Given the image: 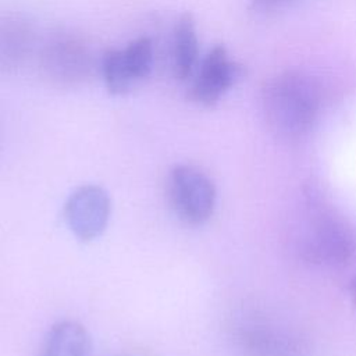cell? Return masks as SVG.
<instances>
[{
	"mask_svg": "<svg viewBox=\"0 0 356 356\" xmlns=\"http://www.w3.org/2000/svg\"><path fill=\"white\" fill-rule=\"evenodd\" d=\"M199 42L195 18L191 13H182L172 32V68L178 81H186L197 63Z\"/></svg>",
	"mask_w": 356,
	"mask_h": 356,
	"instance_id": "obj_11",
	"label": "cell"
},
{
	"mask_svg": "<svg viewBox=\"0 0 356 356\" xmlns=\"http://www.w3.org/2000/svg\"><path fill=\"white\" fill-rule=\"evenodd\" d=\"M38 67L42 78L57 89L86 85L96 67L89 40L71 29L50 32L38 46Z\"/></svg>",
	"mask_w": 356,
	"mask_h": 356,
	"instance_id": "obj_2",
	"label": "cell"
},
{
	"mask_svg": "<svg viewBox=\"0 0 356 356\" xmlns=\"http://www.w3.org/2000/svg\"><path fill=\"white\" fill-rule=\"evenodd\" d=\"M320 107L314 79L296 71L275 75L263 89V110L270 128L282 138H299L313 125Z\"/></svg>",
	"mask_w": 356,
	"mask_h": 356,
	"instance_id": "obj_1",
	"label": "cell"
},
{
	"mask_svg": "<svg viewBox=\"0 0 356 356\" xmlns=\"http://www.w3.org/2000/svg\"><path fill=\"white\" fill-rule=\"evenodd\" d=\"M39 356H93L90 335L76 321H58L46 334Z\"/></svg>",
	"mask_w": 356,
	"mask_h": 356,
	"instance_id": "obj_10",
	"label": "cell"
},
{
	"mask_svg": "<svg viewBox=\"0 0 356 356\" xmlns=\"http://www.w3.org/2000/svg\"><path fill=\"white\" fill-rule=\"evenodd\" d=\"M111 216V200L104 188L85 184L71 192L64 204V218L71 232L83 242L102 236Z\"/></svg>",
	"mask_w": 356,
	"mask_h": 356,
	"instance_id": "obj_5",
	"label": "cell"
},
{
	"mask_svg": "<svg viewBox=\"0 0 356 356\" xmlns=\"http://www.w3.org/2000/svg\"><path fill=\"white\" fill-rule=\"evenodd\" d=\"M38 46L35 25L22 14L0 15V74L18 72Z\"/></svg>",
	"mask_w": 356,
	"mask_h": 356,
	"instance_id": "obj_9",
	"label": "cell"
},
{
	"mask_svg": "<svg viewBox=\"0 0 356 356\" xmlns=\"http://www.w3.org/2000/svg\"><path fill=\"white\" fill-rule=\"evenodd\" d=\"M291 0H252V6L256 8V10H273V8H277L280 6H284L286 3H289Z\"/></svg>",
	"mask_w": 356,
	"mask_h": 356,
	"instance_id": "obj_12",
	"label": "cell"
},
{
	"mask_svg": "<svg viewBox=\"0 0 356 356\" xmlns=\"http://www.w3.org/2000/svg\"><path fill=\"white\" fill-rule=\"evenodd\" d=\"M305 257L314 263L345 264L356 253V231L343 220L323 214L303 243Z\"/></svg>",
	"mask_w": 356,
	"mask_h": 356,
	"instance_id": "obj_6",
	"label": "cell"
},
{
	"mask_svg": "<svg viewBox=\"0 0 356 356\" xmlns=\"http://www.w3.org/2000/svg\"><path fill=\"white\" fill-rule=\"evenodd\" d=\"M243 67L231 60L224 46L216 44L203 58L188 97L191 102L211 107L243 76Z\"/></svg>",
	"mask_w": 356,
	"mask_h": 356,
	"instance_id": "obj_7",
	"label": "cell"
},
{
	"mask_svg": "<svg viewBox=\"0 0 356 356\" xmlns=\"http://www.w3.org/2000/svg\"><path fill=\"white\" fill-rule=\"evenodd\" d=\"M236 337L248 356H309V348L303 338L267 323L241 324Z\"/></svg>",
	"mask_w": 356,
	"mask_h": 356,
	"instance_id": "obj_8",
	"label": "cell"
},
{
	"mask_svg": "<svg viewBox=\"0 0 356 356\" xmlns=\"http://www.w3.org/2000/svg\"><path fill=\"white\" fill-rule=\"evenodd\" d=\"M349 293H350V298H352L353 305L356 306V277H353L352 281H350V284H349Z\"/></svg>",
	"mask_w": 356,
	"mask_h": 356,
	"instance_id": "obj_13",
	"label": "cell"
},
{
	"mask_svg": "<svg viewBox=\"0 0 356 356\" xmlns=\"http://www.w3.org/2000/svg\"><path fill=\"white\" fill-rule=\"evenodd\" d=\"M0 150H1V135H0Z\"/></svg>",
	"mask_w": 356,
	"mask_h": 356,
	"instance_id": "obj_14",
	"label": "cell"
},
{
	"mask_svg": "<svg viewBox=\"0 0 356 356\" xmlns=\"http://www.w3.org/2000/svg\"><path fill=\"white\" fill-rule=\"evenodd\" d=\"M167 197L174 214L188 225L206 222L216 207V186L195 165L178 164L167 178Z\"/></svg>",
	"mask_w": 356,
	"mask_h": 356,
	"instance_id": "obj_3",
	"label": "cell"
},
{
	"mask_svg": "<svg viewBox=\"0 0 356 356\" xmlns=\"http://www.w3.org/2000/svg\"><path fill=\"white\" fill-rule=\"evenodd\" d=\"M153 67V43L147 36L129 42L122 49H107L100 60L104 85L111 95H127L145 79Z\"/></svg>",
	"mask_w": 356,
	"mask_h": 356,
	"instance_id": "obj_4",
	"label": "cell"
}]
</instances>
